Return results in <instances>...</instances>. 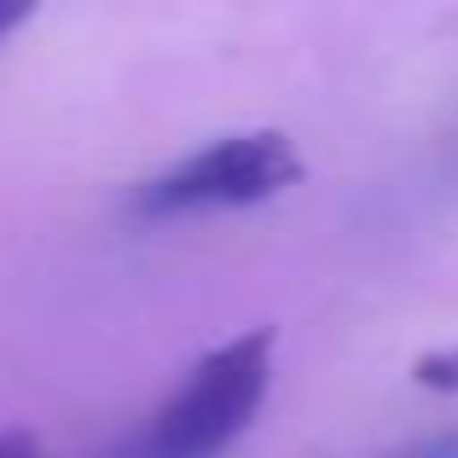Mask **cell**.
I'll return each instance as SVG.
<instances>
[{
  "instance_id": "6da1fadb",
  "label": "cell",
  "mask_w": 458,
  "mask_h": 458,
  "mask_svg": "<svg viewBox=\"0 0 458 458\" xmlns=\"http://www.w3.org/2000/svg\"><path fill=\"white\" fill-rule=\"evenodd\" d=\"M273 325L233 336V343L209 348L191 366V377L157 406L140 458H221L256 424L261 401L273 383Z\"/></svg>"
},
{
  "instance_id": "7a4b0ae2",
  "label": "cell",
  "mask_w": 458,
  "mask_h": 458,
  "mask_svg": "<svg viewBox=\"0 0 458 458\" xmlns=\"http://www.w3.org/2000/svg\"><path fill=\"white\" fill-rule=\"evenodd\" d=\"M302 180V157L279 128H256V134H221L191 157L168 163L134 191V215L146 221H174V215L198 209H250Z\"/></svg>"
},
{
  "instance_id": "3957f363",
  "label": "cell",
  "mask_w": 458,
  "mask_h": 458,
  "mask_svg": "<svg viewBox=\"0 0 458 458\" xmlns=\"http://www.w3.org/2000/svg\"><path fill=\"white\" fill-rule=\"evenodd\" d=\"M412 377L436 394H458V348H436V354H418Z\"/></svg>"
},
{
  "instance_id": "277c9868",
  "label": "cell",
  "mask_w": 458,
  "mask_h": 458,
  "mask_svg": "<svg viewBox=\"0 0 458 458\" xmlns=\"http://www.w3.org/2000/svg\"><path fill=\"white\" fill-rule=\"evenodd\" d=\"M389 458H458V429L424 436V441H412V447H401V453H389Z\"/></svg>"
},
{
  "instance_id": "5b68a950",
  "label": "cell",
  "mask_w": 458,
  "mask_h": 458,
  "mask_svg": "<svg viewBox=\"0 0 458 458\" xmlns=\"http://www.w3.org/2000/svg\"><path fill=\"white\" fill-rule=\"evenodd\" d=\"M0 458H47V453L30 429H6V436H0Z\"/></svg>"
},
{
  "instance_id": "8992f818",
  "label": "cell",
  "mask_w": 458,
  "mask_h": 458,
  "mask_svg": "<svg viewBox=\"0 0 458 458\" xmlns=\"http://www.w3.org/2000/svg\"><path fill=\"white\" fill-rule=\"evenodd\" d=\"M30 23V6H0V41H6L12 30H23Z\"/></svg>"
}]
</instances>
